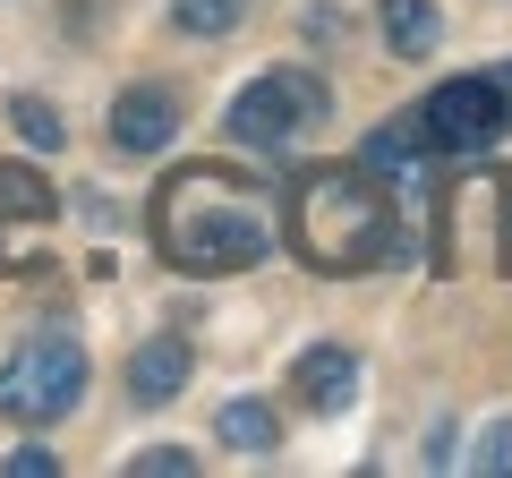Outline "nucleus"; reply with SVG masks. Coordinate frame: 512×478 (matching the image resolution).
Wrapping results in <instances>:
<instances>
[{
    "instance_id": "obj_10",
    "label": "nucleus",
    "mask_w": 512,
    "mask_h": 478,
    "mask_svg": "<svg viewBox=\"0 0 512 478\" xmlns=\"http://www.w3.org/2000/svg\"><path fill=\"white\" fill-rule=\"evenodd\" d=\"M376 18H384V43H393L402 60H427V52H436V35H444L436 0H376Z\"/></svg>"
},
{
    "instance_id": "obj_15",
    "label": "nucleus",
    "mask_w": 512,
    "mask_h": 478,
    "mask_svg": "<svg viewBox=\"0 0 512 478\" xmlns=\"http://www.w3.org/2000/svg\"><path fill=\"white\" fill-rule=\"evenodd\" d=\"M128 470H137V478H188V470H197V453H188V444H146Z\"/></svg>"
},
{
    "instance_id": "obj_17",
    "label": "nucleus",
    "mask_w": 512,
    "mask_h": 478,
    "mask_svg": "<svg viewBox=\"0 0 512 478\" xmlns=\"http://www.w3.org/2000/svg\"><path fill=\"white\" fill-rule=\"evenodd\" d=\"M478 470H512V419H504V427H495V436H487V444H478Z\"/></svg>"
},
{
    "instance_id": "obj_6",
    "label": "nucleus",
    "mask_w": 512,
    "mask_h": 478,
    "mask_svg": "<svg viewBox=\"0 0 512 478\" xmlns=\"http://www.w3.org/2000/svg\"><path fill=\"white\" fill-rule=\"evenodd\" d=\"M171 137H180V94L154 86V77L120 86V103H111V146L120 154H163Z\"/></svg>"
},
{
    "instance_id": "obj_11",
    "label": "nucleus",
    "mask_w": 512,
    "mask_h": 478,
    "mask_svg": "<svg viewBox=\"0 0 512 478\" xmlns=\"http://www.w3.org/2000/svg\"><path fill=\"white\" fill-rule=\"evenodd\" d=\"M52 180L35 163H0V222H52Z\"/></svg>"
},
{
    "instance_id": "obj_4",
    "label": "nucleus",
    "mask_w": 512,
    "mask_h": 478,
    "mask_svg": "<svg viewBox=\"0 0 512 478\" xmlns=\"http://www.w3.org/2000/svg\"><path fill=\"white\" fill-rule=\"evenodd\" d=\"M419 129H427V146H436L444 163H478V154L512 129V103H504V86H495V77H453V86L427 94Z\"/></svg>"
},
{
    "instance_id": "obj_16",
    "label": "nucleus",
    "mask_w": 512,
    "mask_h": 478,
    "mask_svg": "<svg viewBox=\"0 0 512 478\" xmlns=\"http://www.w3.org/2000/svg\"><path fill=\"white\" fill-rule=\"evenodd\" d=\"M52 470H60V461L43 453V444H18V453H9V478H52Z\"/></svg>"
},
{
    "instance_id": "obj_1",
    "label": "nucleus",
    "mask_w": 512,
    "mask_h": 478,
    "mask_svg": "<svg viewBox=\"0 0 512 478\" xmlns=\"http://www.w3.org/2000/svg\"><path fill=\"white\" fill-rule=\"evenodd\" d=\"M154 248L180 274H248L274 248V205L231 163H180L154 188Z\"/></svg>"
},
{
    "instance_id": "obj_5",
    "label": "nucleus",
    "mask_w": 512,
    "mask_h": 478,
    "mask_svg": "<svg viewBox=\"0 0 512 478\" xmlns=\"http://www.w3.org/2000/svg\"><path fill=\"white\" fill-rule=\"evenodd\" d=\"M316 120H325V86L308 69H274V77H256V86H239V103L222 111V137L265 154L291 129H316Z\"/></svg>"
},
{
    "instance_id": "obj_8",
    "label": "nucleus",
    "mask_w": 512,
    "mask_h": 478,
    "mask_svg": "<svg viewBox=\"0 0 512 478\" xmlns=\"http://www.w3.org/2000/svg\"><path fill=\"white\" fill-rule=\"evenodd\" d=\"M427 154H436V146H427L419 111H402V120H384V129L359 146V171H376V180H410V171H419Z\"/></svg>"
},
{
    "instance_id": "obj_20",
    "label": "nucleus",
    "mask_w": 512,
    "mask_h": 478,
    "mask_svg": "<svg viewBox=\"0 0 512 478\" xmlns=\"http://www.w3.org/2000/svg\"><path fill=\"white\" fill-rule=\"evenodd\" d=\"M0 265H9V248H0Z\"/></svg>"
},
{
    "instance_id": "obj_19",
    "label": "nucleus",
    "mask_w": 512,
    "mask_h": 478,
    "mask_svg": "<svg viewBox=\"0 0 512 478\" xmlns=\"http://www.w3.org/2000/svg\"><path fill=\"white\" fill-rule=\"evenodd\" d=\"M495 86H504V103H512V69H504V77H495Z\"/></svg>"
},
{
    "instance_id": "obj_12",
    "label": "nucleus",
    "mask_w": 512,
    "mask_h": 478,
    "mask_svg": "<svg viewBox=\"0 0 512 478\" xmlns=\"http://www.w3.org/2000/svg\"><path fill=\"white\" fill-rule=\"evenodd\" d=\"M214 436L231 444V453H274V444H282V419H274L265 402H222Z\"/></svg>"
},
{
    "instance_id": "obj_14",
    "label": "nucleus",
    "mask_w": 512,
    "mask_h": 478,
    "mask_svg": "<svg viewBox=\"0 0 512 478\" xmlns=\"http://www.w3.org/2000/svg\"><path fill=\"white\" fill-rule=\"evenodd\" d=\"M239 18H248V0H171V26L188 35H231Z\"/></svg>"
},
{
    "instance_id": "obj_9",
    "label": "nucleus",
    "mask_w": 512,
    "mask_h": 478,
    "mask_svg": "<svg viewBox=\"0 0 512 478\" xmlns=\"http://www.w3.org/2000/svg\"><path fill=\"white\" fill-rule=\"evenodd\" d=\"M188 368H197V359H188V342H146L137 350V359H128V393H137V402H171V393L188 385Z\"/></svg>"
},
{
    "instance_id": "obj_7",
    "label": "nucleus",
    "mask_w": 512,
    "mask_h": 478,
    "mask_svg": "<svg viewBox=\"0 0 512 478\" xmlns=\"http://www.w3.org/2000/svg\"><path fill=\"white\" fill-rule=\"evenodd\" d=\"M291 393L308 410H350V393H359V359H350L342 342H316L308 359L291 368Z\"/></svg>"
},
{
    "instance_id": "obj_13",
    "label": "nucleus",
    "mask_w": 512,
    "mask_h": 478,
    "mask_svg": "<svg viewBox=\"0 0 512 478\" xmlns=\"http://www.w3.org/2000/svg\"><path fill=\"white\" fill-rule=\"evenodd\" d=\"M9 120H18V137H26L35 154H60V137H69V129H60V111L43 103V94H18V103H9Z\"/></svg>"
},
{
    "instance_id": "obj_3",
    "label": "nucleus",
    "mask_w": 512,
    "mask_h": 478,
    "mask_svg": "<svg viewBox=\"0 0 512 478\" xmlns=\"http://www.w3.org/2000/svg\"><path fill=\"white\" fill-rule=\"evenodd\" d=\"M77 393H86V350H77L69 333H35V342H18L9 359H0V410H9L18 427L69 419Z\"/></svg>"
},
{
    "instance_id": "obj_18",
    "label": "nucleus",
    "mask_w": 512,
    "mask_h": 478,
    "mask_svg": "<svg viewBox=\"0 0 512 478\" xmlns=\"http://www.w3.org/2000/svg\"><path fill=\"white\" fill-rule=\"evenodd\" d=\"M504 274H512V197H504Z\"/></svg>"
},
{
    "instance_id": "obj_2",
    "label": "nucleus",
    "mask_w": 512,
    "mask_h": 478,
    "mask_svg": "<svg viewBox=\"0 0 512 478\" xmlns=\"http://www.w3.org/2000/svg\"><path fill=\"white\" fill-rule=\"evenodd\" d=\"M291 257L308 274H367L393 257V197L376 171H308L291 188Z\"/></svg>"
}]
</instances>
